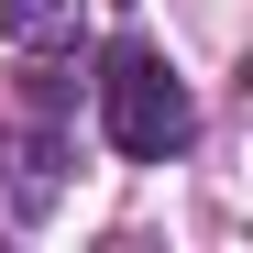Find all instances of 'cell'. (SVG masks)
Returning <instances> with one entry per match:
<instances>
[{
	"label": "cell",
	"instance_id": "1",
	"mask_svg": "<svg viewBox=\"0 0 253 253\" xmlns=\"http://www.w3.org/2000/svg\"><path fill=\"white\" fill-rule=\"evenodd\" d=\"M99 121H110V143L132 154V165H165V154H187L198 99L176 88V66H165L154 44H110V66H99Z\"/></svg>",
	"mask_w": 253,
	"mask_h": 253
},
{
	"label": "cell",
	"instance_id": "2",
	"mask_svg": "<svg viewBox=\"0 0 253 253\" xmlns=\"http://www.w3.org/2000/svg\"><path fill=\"white\" fill-rule=\"evenodd\" d=\"M77 22H88V0H0V33H11V44H77Z\"/></svg>",
	"mask_w": 253,
	"mask_h": 253
}]
</instances>
